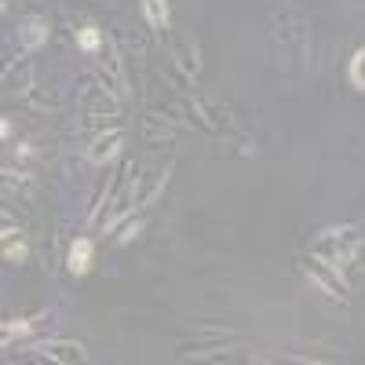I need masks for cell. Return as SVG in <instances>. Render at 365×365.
Returning a JSON list of instances; mask_svg holds the SVG:
<instances>
[{"mask_svg": "<svg viewBox=\"0 0 365 365\" xmlns=\"http://www.w3.org/2000/svg\"><path fill=\"white\" fill-rule=\"evenodd\" d=\"M4 256H8V259H26V245H22V241H15V245L8 241V245H4Z\"/></svg>", "mask_w": 365, "mask_h": 365, "instance_id": "obj_9", "label": "cell"}, {"mask_svg": "<svg viewBox=\"0 0 365 365\" xmlns=\"http://www.w3.org/2000/svg\"><path fill=\"white\" fill-rule=\"evenodd\" d=\"M120 154V135H110L106 143H99L96 150H91V161H110Z\"/></svg>", "mask_w": 365, "mask_h": 365, "instance_id": "obj_6", "label": "cell"}, {"mask_svg": "<svg viewBox=\"0 0 365 365\" xmlns=\"http://www.w3.org/2000/svg\"><path fill=\"white\" fill-rule=\"evenodd\" d=\"M91 267V237H77L70 245V274H88Z\"/></svg>", "mask_w": 365, "mask_h": 365, "instance_id": "obj_3", "label": "cell"}, {"mask_svg": "<svg viewBox=\"0 0 365 365\" xmlns=\"http://www.w3.org/2000/svg\"><path fill=\"white\" fill-rule=\"evenodd\" d=\"M139 8L154 29H168V0H139Z\"/></svg>", "mask_w": 365, "mask_h": 365, "instance_id": "obj_4", "label": "cell"}, {"mask_svg": "<svg viewBox=\"0 0 365 365\" xmlns=\"http://www.w3.org/2000/svg\"><path fill=\"white\" fill-rule=\"evenodd\" d=\"M135 234H139V223H135V227H128V230H125V234H120V241H132V237H135Z\"/></svg>", "mask_w": 365, "mask_h": 365, "instance_id": "obj_10", "label": "cell"}, {"mask_svg": "<svg viewBox=\"0 0 365 365\" xmlns=\"http://www.w3.org/2000/svg\"><path fill=\"white\" fill-rule=\"evenodd\" d=\"M29 329H34L29 322H8V325H4V340H11V336H22V332H29Z\"/></svg>", "mask_w": 365, "mask_h": 365, "instance_id": "obj_8", "label": "cell"}, {"mask_svg": "<svg viewBox=\"0 0 365 365\" xmlns=\"http://www.w3.org/2000/svg\"><path fill=\"white\" fill-rule=\"evenodd\" d=\"M99 44H103V34H99L96 26H84L81 34H77V48H81V51H96Z\"/></svg>", "mask_w": 365, "mask_h": 365, "instance_id": "obj_7", "label": "cell"}, {"mask_svg": "<svg viewBox=\"0 0 365 365\" xmlns=\"http://www.w3.org/2000/svg\"><path fill=\"white\" fill-rule=\"evenodd\" d=\"M19 41H22L26 51H37V48L48 41V22H44L41 15H29V19L22 22V29H19Z\"/></svg>", "mask_w": 365, "mask_h": 365, "instance_id": "obj_2", "label": "cell"}, {"mask_svg": "<svg viewBox=\"0 0 365 365\" xmlns=\"http://www.w3.org/2000/svg\"><path fill=\"white\" fill-rule=\"evenodd\" d=\"M303 267H307V278L322 285V292H329V296H340V299L347 296V282H344V270H340V267L325 263L322 256H311Z\"/></svg>", "mask_w": 365, "mask_h": 365, "instance_id": "obj_1", "label": "cell"}, {"mask_svg": "<svg viewBox=\"0 0 365 365\" xmlns=\"http://www.w3.org/2000/svg\"><path fill=\"white\" fill-rule=\"evenodd\" d=\"M347 77H351V84H354V88H361V91H365V48H358V51L351 55Z\"/></svg>", "mask_w": 365, "mask_h": 365, "instance_id": "obj_5", "label": "cell"}]
</instances>
